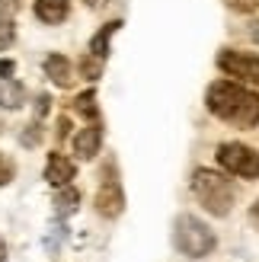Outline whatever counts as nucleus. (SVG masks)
Returning a JSON list of instances; mask_svg holds the SVG:
<instances>
[{
    "instance_id": "obj_11",
    "label": "nucleus",
    "mask_w": 259,
    "mask_h": 262,
    "mask_svg": "<svg viewBox=\"0 0 259 262\" xmlns=\"http://www.w3.org/2000/svg\"><path fill=\"white\" fill-rule=\"evenodd\" d=\"M45 74H48V80L61 86V90H68L74 83V74H71V61L64 58V55H48L45 58Z\"/></svg>"
},
{
    "instance_id": "obj_24",
    "label": "nucleus",
    "mask_w": 259,
    "mask_h": 262,
    "mask_svg": "<svg viewBox=\"0 0 259 262\" xmlns=\"http://www.w3.org/2000/svg\"><path fill=\"white\" fill-rule=\"evenodd\" d=\"M250 35H253V42L259 45V23H253V29H250Z\"/></svg>"
},
{
    "instance_id": "obj_9",
    "label": "nucleus",
    "mask_w": 259,
    "mask_h": 262,
    "mask_svg": "<svg viewBox=\"0 0 259 262\" xmlns=\"http://www.w3.org/2000/svg\"><path fill=\"white\" fill-rule=\"evenodd\" d=\"M122 29V19H112V23H106L102 29L90 38V58H96V61H102L106 64V58H109V42H112V35Z\"/></svg>"
},
{
    "instance_id": "obj_23",
    "label": "nucleus",
    "mask_w": 259,
    "mask_h": 262,
    "mask_svg": "<svg viewBox=\"0 0 259 262\" xmlns=\"http://www.w3.org/2000/svg\"><path fill=\"white\" fill-rule=\"evenodd\" d=\"M250 217H253V224H256V227H259V202H256V205H253V208H250Z\"/></svg>"
},
{
    "instance_id": "obj_22",
    "label": "nucleus",
    "mask_w": 259,
    "mask_h": 262,
    "mask_svg": "<svg viewBox=\"0 0 259 262\" xmlns=\"http://www.w3.org/2000/svg\"><path fill=\"white\" fill-rule=\"evenodd\" d=\"M48 106H51V99H48V96H38V99H35V115H38V119H42V115L48 112Z\"/></svg>"
},
{
    "instance_id": "obj_6",
    "label": "nucleus",
    "mask_w": 259,
    "mask_h": 262,
    "mask_svg": "<svg viewBox=\"0 0 259 262\" xmlns=\"http://www.w3.org/2000/svg\"><path fill=\"white\" fill-rule=\"evenodd\" d=\"M218 68L230 77H243V80H250V83H259V58L247 55V51H234V48L221 51V55H218Z\"/></svg>"
},
{
    "instance_id": "obj_20",
    "label": "nucleus",
    "mask_w": 259,
    "mask_h": 262,
    "mask_svg": "<svg viewBox=\"0 0 259 262\" xmlns=\"http://www.w3.org/2000/svg\"><path fill=\"white\" fill-rule=\"evenodd\" d=\"M19 10V0H0V16H13Z\"/></svg>"
},
{
    "instance_id": "obj_3",
    "label": "nucleus",
    "mask_w": 259,
    "mask_h": 262,
    "mask_svg": "<svg viewBox=\"0 0 259 262\" xmlns=\"http://www.w3.org/2000/svg\"><path fill=\"white\" fill-rule=\"evenodd\" d=\"M173 243L179 253H186L192 259H205L214 246H218V237L214 230L199 221L196 214H179L176 217V227H173Z\"/></svg>"
},
{
    "instance_id": "obj_17",
    "label": "nucleus",
    "mask_w": 259,
    "mask_h": 262,
    "mask_svg": "<svg viewBox=\"0 0 259 262\" xmlns=\"http://www.w3.org/2000/svg\"><path fill=\"white\" fill-rule=\"evenodd\" d=\"M80 71H83V77L87 80H99V74H102V61H96V58H83L80 61Z\"/></svg>"
},
{
    "instance_id": "obj_2",
    "label": "nucleus",
    "mask_w": 259,
    "mask_h": 262,
    "mask_svg": "<svg viewBox=\"0 0 259 262\" xmlns=\"http://www.w3.org/2000/svg\"><path fill=\"white\" fill-rule=\"evenodd\" d=\"M192 192H196L199 205L214 217H227L234 208V186L214 169H196L192 173Z\"/></svg>"
},
{
    "instance_id": "obj_5",
    "label": "nucleus",
    "mask_w": 259,
    "mask_h": 262,
    "mask_svg": "<svg viewBox=\"0 0 259 262\" xmlns=\"http://www.w3.org/2000/svg\"><path fill=\"white\" fill-rule=\"evenodd\" d=\"M96 211L102 217H119L125 211V195H122V186L115 179L112 166H106V176L99 182V192H96Z\"/></svg>"
},
{
    "instance_id": "obj_8",
    "label": "nucleus",
    "mask_w": 259,
    "mask_h": 262,
    "mask_svg": "<svg viewBox=\"0 0 259 262\" xmlns=\"http://www.w3.org/2000/svg\"><path fill=\"white\" fill-rule=\"evenodd\" d=\"M77 176V166L68 160L64 154H48V163H45V179L51 182L55 189H61V186H71V179Z\"/></svg>"
},
{
    "instance_id": "obj_18",
    "label": "nucleus",
    "mask_w": 259,
    "mask_h": 262,
    "mask_svg": "<svg viewBox=\"0 0 259 262\" xmlns=\"http://www.w3.org/2000/svg\"><path fill=\"white\" fill-rule=\"evenodd\" d=\"M13 173H16V166H13V160L7 154H0V186H7V182L13 179Z\"/></svg>"
},
{
    "instance_id": "obj_15",
    "label": "nucleus",
    "mask_w": 259,
    "mask_h": 262,
    "mask_svg": "<svg viewBox=\"0 0 259 262\" xmlns=\"http://www.w3.org/2000/svg\"><path fill=\"white\" fill-rule=\"evenodd\" d=\"M64 237H68V227H64L61 221H55V224L48 227V233H45V250L48 253H58L61 243H64Z\"/></svg>"
},
{
    "instance_id": "obj_13",
    "label": "nucleus",
    "mask_w": 259,
    "mask_h": 262,
    "mask_svg": "<svg viewBox=\"0 0 259 262\" xmlns=\"http://www.w3.org/2000/svg\"><path fill=\"white\" fill-rule=\"evenodd\" d=\"M77 205H80V192H77L74 186H61L58 195H55V214L68 217V214L77 211Z\"/></svg>"
},
{
    "instance_id": "obj_14",
    "label": "nucleus",
    "mask_w": 259,
    "mask_h": 262,
    "mask_svg": "<svg viewBox=\"0 0 259 262\" xmlns=\"http://www.w3.org/2000/svg\"><path fill=\"white\" fill-rule=\"evenodd\" d=\"M74 109L83 115V119H90V122H96L99 119V109H96V93L93 90H87V93H80L74 99Z\"/></svg>"
},
{
    "instance_id": "obj_19",
    "label": "nucleus",
    "mask_w": 259,
    "mask_h": 262,
    "mask_svg": "<svg viewBox=\"0 0 259 262\" xmlns=\"http://www.w3.org/2000/svg\"><path fill=\"white\" fill-rule=\"evenodd\" d=\"M38 138H42V128H38V122H32L29 128L23 131V144H26V147H35Z\"/></svg>"
},
{
    "instance_id": "obj_25",
    "label": "nucleus",
    "mask_w": 259,
    "mask_h": 262,
    "mask_svg": "<svg viewBox=\"0 0 259 262\" xmlns=\"http://www.w3.org/2000/svg\"><path fill=\"white\" fill-rule=\"evenodd\" d=\"M0 262H7V243L0 240Z\"/></svg>"
},
{
    "instance_id": "obj_4",
    "label": "nucleus",
    "mask_w": 259,
    "mask_h": 262,
    "mask_svg": "<svg viewBox=\"0 0 259 262\" xmlns=\"http://www.w3.org/2000/svg\"><path fill=\"white\" fill-rule=\"evenodd\" d=\"M218 163H221V169H227V173H234L240 179H259V154L253 147H247V144H221L218 147Z\"/></svg>"
},
{
    "instance_id": "obj_21",
    "label": "nucleus",
    "mask_w": 259,
    "mask_h": 262,
    "mask_svg": "<svg viewBox=\"0 0 259 262\" xmlns=\"http://www.w3.org/2000/svg\"><path fill=\"white\" fill-rule=\"evenodd\" d=\"M13 74H16V64L0 58V80H7V77H13Z\"/></svg>"
},
{
    "instance_id": "obj_7",
    "label": "nucleus",
    "mask_w": 259,
    "mask_h": 262,
    "mask_svg": "<svg viewBox=\"0 0 259 262\" xmlns=\"http://www.w3.org/2000/svg\"><path fill=\"white\" fill-rule=\"evenodd\" d=\"M99 144H102V128H99V122H90L87 128H80L74 135V154H77V160H93V157L99 154Z\"/></svg>"
},
{
    "instance_id": "obj_1",
    "label": "nucleus",
    "mask_w": 259,
    "mask_h": 262,
    "mask_svg": "<svg viewBox=\"0 0 259 262\" xmlns=\"http://www.w3.org/2000/svg\"><path fill=\"white\" fill-rule=\"evenodd\" d=\"M208 112L234 128H256L259 125V93L240 86L234 80H218L208 86Z\"/></svg>"
},
{
    "instance_id": "obj_12",
    "label": "nucleus",
    "mask_w": 259,
    "mask_h": 262,
    "mask_svg": "<svg viewBox=\"0 0 259 262\" xmlns=\"http://www.w3.org/2000/svg\"><path fill=\"white\" fill-rule=\"evenodd\" d=\"M26 102V90H23V83H16V80H0V106L4 109H19Z\"/></svg>"
},
{
    "instance_id": "obj_10",
    "label": "nucleus",
    "mask_w": 259,
    "mask_h": 262,
    "mask_svg": "<svg viewBox=\"0 0 259 262\" xmlns=\"http://www.w3.org/2000/svg\"><path fill=\"white\" fill-rule=\"evenodd\" d=\"M71 0H35V16L42 19L45 26H58L68 19Z\"/></svg>"
},
{
    "instance_id": "obj_16",
    "label": "nucleus",
    "mask_w": 259,
    "mask_h": 262,
    "mask_svg": "<svg viewBox=\"0 0 259 262\" xmlns=\"http://www.w3.org/2000/svg\"><path fill=\"white\" fill-rule=\"evenodd\" d=\"M13 38H16V26H13L10 16H0V51H7L13 45Z\"/></svg>"
}]
</instances>
